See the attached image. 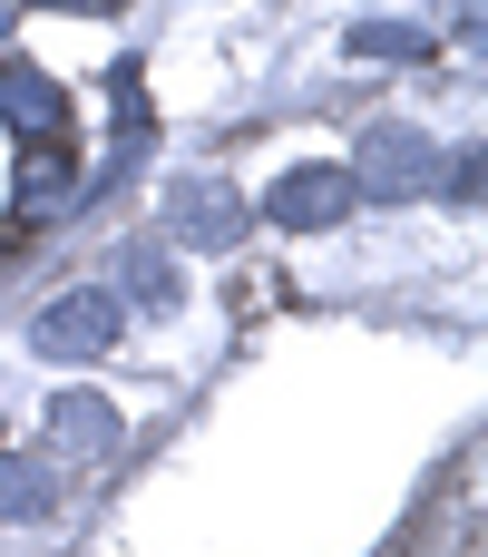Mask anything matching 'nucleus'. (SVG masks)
<instances>
[{"mask_svg":"<svg viewBox=\"0 0 488 557\" xmlns=\"http://www.w3.org/2000/svg\"><path fill=\"white\" fill-rule=\"evenodd\" d=\"M342 176H352V196H421V186L440 176V147H430L421 127H401V117H372Z\"/></svg>","mask_w":488,"mask_h":557,"instance_id":"1","label":"nucleus"},{"mask_svg":"<svg viewBox=\"0 0 488 557\" xmlns=\"http://www.w3.org/2000/svg\"><path fill=\"white\" fill-rule=\"evenodd\" d=\"M117 333H127V304H117L108 284H78V294H59V304L29 323V352H39V362H98Z\"/></svg>","mask_w":488,"mask_h":557,"instance_id":"2","label":"nucleus"},{"mask_svg":"<svg viewBox=\"0 0 488 557\" xmlns=\"http://www.w3.org/2000/svg\"><path fill=\"white\" fill-rule=\"evenodd\" d=\"M166 225L186 235V245H205V255H225V245H245V225H254V206L215 176V166H196V176H176L166 186Z\"/></svg>","mask_w":488,"mask_h":557,"instance_id":"3","label":"nucleus"},{"mask_svg":"<svg viewBox=\"0 0 488 557\" xmlns=\"http://www.w3.org/2000/svg\"><path fill=\"white\" fill-rule=\"evenodd\" d=\"M342 206H352V176H342V166H293V176L264 186V225H284V235L342 225Z\"/></svg>","mask_w":488,"mask_h":557,"instance_id":"4","label":"nucleus"},{"mask_svg":"<svg viewBox=\"0 0 488 557\" xmlns=\"http://www.w3.org/2000/svg\"><path fill=\"white\" fill-rule=\"evenodd\" d=\"M39 441H49V460H108V450L127 441V421H117L98 392H59L49 421H39Z\"/></svg>","mask_w":488,"mask_h":557,"instance_id":"5","label":"nucleus"},{"mask_svg":"<svg viewBox=\"0 0 488 557\" xmlns=\"http://www.w3.org/2000/svg\"><path fill=\"white\" fill-rule=\"evenodd\" d=\"M0 117H10V127H29L39 147H49V137H68V98H59L29 59H0Z\"/></svg>","mask_w":488,"mask_h":557,"instance_id":"6","label":"nucleus"},{"mask_svg":"<svg viewBox=\"0 0 488 557\" xmlns=\"http://www.w3.org/2000/svg\"><path fill=\"white\" fill-rule=\"evenodd\" d=\"M117 304H147V313H166L186 284H176V264H166V245H127L117 255V284H108Z\"/></svg>","mask_w":488,"mask_h":557,"instance_id":"7","label":"nucleus"},{"mask_svg":"<svg viewBox=\"0 0 488 557\" xmlns=\"http://www.w3.org/2000/svg\"><path fill=\"white\" fill-rule=\"evenodd\" d=\"M59 509V480H49V460H20V450H0V519L20 529V519H49Z\"/></svg>","mask_w":488,"mask_h":557,"instance_id":"8","label":"nucleus"},{"mask_svg":"<svg viewBox=\"0 0 488 557\" xmlns=\"http://www.w3.org/2000/svg\"><path fill=\"white\" fill-rule=\"evenodd\" d=\"M78 186V166H68V137H49V147H20V206H59Z\"/></svg>","mask_w":488,"mask_h":557,"instance_id":"9","label":"nucleus"},{"mask_svg":"<svg viewBox=\"0 0 488 557\" xmlns=\"http://www.w3.org/2000/svg\"><path fill=\"white\" fill-rule=\"evenodd\" d=\"M342 49H352V59H430V29H421V20H362Z\"/></svg>","mask_w":488,"mask_h":557,"instance_id":"10","label":"nucleus"},{"mask_svg":"<svg viewBox=\"0 0 488 557\" xmlns=\"http://www.w3.org/2000/svg\"><path fill=\"white\" fill-rule=\"evenodd\" d=\"M29 10H108V0H29Z\"/></svg>","mask_w":488,"mask_h":557,"instance_id":"11","label":"nucleus"}]
</instances>
